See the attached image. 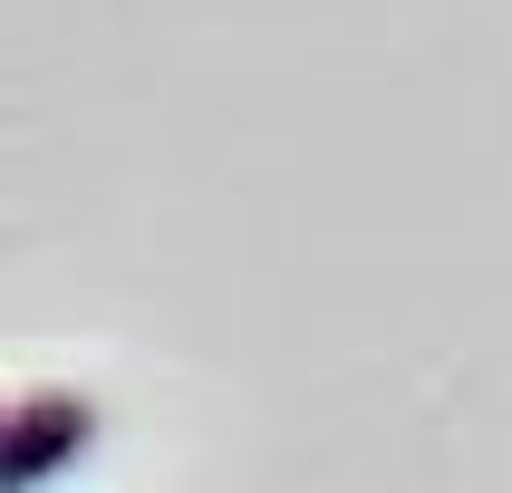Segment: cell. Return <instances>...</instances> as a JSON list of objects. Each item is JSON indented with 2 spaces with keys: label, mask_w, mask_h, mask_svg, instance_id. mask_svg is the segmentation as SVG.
I'll use <instances>...</instances> for the list:
<instances>
[{
  "label": "cell",
  "mask_w": 512,
  "mask_h": 493,
  "mask_svg": "<svg viewBox=\"0 0 512 493\" xmlns=\"http://www.w3.org/2000/svg\"><path fill=\"white\" fill-rule=\"evenodd\" d=\"M97 435H107V406L78 397V387H29V397H10V416H0V493H49Z\"/></svg>",
  "instance_id": "1"
}]
</instances>
